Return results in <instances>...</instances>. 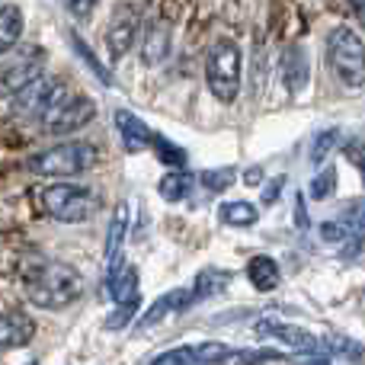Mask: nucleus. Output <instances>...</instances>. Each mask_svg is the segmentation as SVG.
<instances>
[{
	"instance_id": "4be33fe9",
	"label": "nucleus",
	"mask_w": 365,
	"mask_h": 365,
	"mask_svg": "<svg viewBox=\"0 0 365 365\" xmlns=\"http://www.w3.org/2000/svg\"><path fill=\"white\" fill-rule=\"evenodd\" d=\"M218 218L227 227H253L259 221V212L250 202H225V205H218Z\"/></svg>"
},
{
	"instance_id": "473e14b6",
	"label": "nucleus",
	"mask_w": 365,
	"mask_h": 365,
	"mask_svg": "<svg viewBox=\"0 0 365 365\" xmlns=\"http://www.w3.org/2000/svg\"><path fill=\"white\" fill-rule=\"evenodd\" d=\"M96 4H100V0H64L68 13H71V16H77V19H87L90 13L96 10Z\"/></svg>"
},
{
	"instance_id": "393cba45",
	"label": "nucleus",
	"mask_w": 365,
	"mask_h": 365,
	"mask_svg": "<svg viewBox=\"0 0 365 365\" xmlns=\"http://www.w3.org/2000/svg\"><path fill=\"white\" fill-rule=\"evenodd\" d=\"M330 195H336V170L334 167H324V173H317V177L311 180V199L324 202V199H330Z\"/></svg>"
},
{
	"instance_id": "0eeeda50",
	"label": "nucleus",
	"mask_w": 365,
	"mask_h": 365,
	"mask_svg": "<svg viewBox=\"0 0 365 365\" xmlns=\"http://www.w3.org/2000/svg\"><path fill=\"white\" fill-rule=\"evenodd\" d=\"M93 119H96V103L83 93H74V96H64L42 119V125L48 135H74L81 128H87Z\"/></svg>"
},
{
	"instance_id": "2f4dec72",
	"label": "nucleus",
	"mask_w": 365,
	"mask_h": 365,
	"mask_svg": "<svg viewBox=\"0 0 365 365\" xmlns=\"http://www.w3.org/2000/svg\"><path fill=\"white\" fill-rule=\"evenodd\" d=\"M151 365H195V362H192V349L180 346V349H170V353H160Z\"/></svg>"
},
{
	"instance_id": "58836bf2",
	"label": "nucleus",
	"mask_w": 365,
	"mask_h": 365,
	"mask_svg": "<svg viewBox=\"0 0 365 365\" xmlns=\"http://www.w3.org/2000/svg\"><path fill=\"white\" fill-rule=\"evenodd\" d=\"M29 365H38V362H29Z\"/></svg>"
},
{
	"instance_id": "ddd939ff",
	"label": "nucleus",
	"mask_w": 365,
	"mask_h": 365,
	"mask_svg": "<svg viewBox=\"0 0 365 365\" xmlns=\"http://www.w3.org/2000/svg\"><path fill=\"white\" fill-rule=\"evenodd\" d=\"M192 302H195V298H192V292H189V289H173V292H167V295H160L158 302H154L151 308H148L145 314L138 317V330L154 327V324H160L167 314H180V311H186Z\"/></svg>"
},
{
	"instance_id": "72a5a7b5",
	"label": "nucleus",
	"mask_w": 365,
	"mask_h": 365,
	"mask_svg": "<svg viewBox=\"0 0 365 365\" xmlns=\"http://www.w3.org/2000/svg\"><path fill=\"white\" fill-rule=\"evenodd\" d=\"M295 225H298V231H308V205H304L302 192H298V199H295Z\"/></svg>"
},
{
	"instance_id": "c9c22d12",
	"label": "nucleus",
	"mask_w": 365,
	"mask_h": 365,
	"mask_svg": "<svg viewBox=\"0 0 365 365\" xmlns=\"http://www.w3.org/2000/svg\"><path fill=\"white\" fill-rule=\"evenodd\" d=\"M346 4H349V10L359 16V23H365V0H346Z\"/></svg>"
},
{
	"instance_id": "39448f33",
	"label": "nucleus",
	"mask_w": 365,
	"mask_h": 365,
	"mask_svg": "<svg viewBox=\"0 0 365 365\" xmlns=\"http://www.w3.org/2000/svg\"><path fill=\"white\" fill-rule=\"evenodd\" d=\"M327 58L334 74L343 81V87L359 90L365 87V42L356 29L336 26L327 36Z\"/></svg>"
},
{
	"instance_id": "aec40b11",
	"label": "nucleus",
	"mask_w": 365,
	"mask_h": 365,
	"mask_svg": "<svg viewBox=\"0 0 365 365\" xmlns=\"http://www.w3.org/2000/svg\"><path fill=\"white\" fill-rule=\"evenodd\" d=\"M247 279H250V285L257 292H272L279 285V263L272 257H253L250 263H247Z\"/></svg>"
},
{
	"instance_id": "6ab92c4d",
	"label": "nucleus",
	"mask_w": 365,
	"mask_h": 365,
	"mask_svg": "<svg viewBox=\"0 0 365 365\" xmlns=\"http://www.w3.org/2000/svg\"><path fill=\"white\" fill-rule=\"evenodd\" d=\"M231 285V272L227 269H215V266H208V269H202L199 276H195V282H192V298L195 302H205V298H215V295H221V292Z\"/></svg>"
},
{
	"instance_id": "f3484780",
	"label": "nucleus",
	"mask_w": 365,
	"mask_h": 365,
	"mask_svg": "<svg viewBox=\"0 0 365 365\" xmlns=\"http://www.w3.org/2000/svg\"><path fill=\"white\" fill-rule=\"evenodd\" d=\"M106 289L115 304L138 302V269H135V266H122L119 272L106 276Z\"/></svg>"
},
{
	"instance_id": "20e7f679",
	"label": "nucleus",
	"mask_w": 365,
	"mask_h": 365,
	"mask_svg": "<svg viewBox=\"0 0 365 365\" xmlns=\"http://www.w3.org/2000/svg\"><path fill=\"white\" fill-rule=\"evenodd\" d=\"M93 164H96V148L90 145V141H61V145H51L26 160L29 173H36V177H51V180L81 177V173H87Z\"/></svg>"
},
{
	"instance_id": "4468645a",
	"label": "nucleus",
	"mask_w": 365,
	"mask_h": 365,
	"mask_svg": "<svg viewBox=\"0 0 365 365\" xmlns=\"http://www.w3.org/2000/svg\"><path fill=\"white\" fill-rule=\"evenodd\" d=\"M115 128H119L122 145H125L128 154L145 151V148H151V141H154V132L135 113H128V109H115Z\"/></svg>"
},
{
	"instance_id": "9d476101",
	"label": "nucleus",
	"mask_w": 365,
	"mask_h": 365,
	"mask_svg": "<svg viewBox=\"0 0 365 365\" xmlns=\"http://www.w3.org/2000/svg\"><path fill=\"white\" fill-rule=\"evenodd\" d=\"M42 68V51H26L23 58L10 61L4 71H0V93H19L26 83H32Z\"/></svg>"
},
{
	"instance_id": "7c9ffc66",
	"label": "nucleus",
	"mask_w": 365,
	"mask_h": 365,
	"mask_svg": "<svg viewBox=\"0 0 365 365\" xmlns=\"http://www.w3.org/2000/svg\"><path fill=\"white\" fill-rule=\"evenodd\" d=\"M138 311V302H128V304H119V308L113 311V314L106 317V330H122L128 321H132V314Z\"/></svg>"
},
{
	"instance_id": "1a4fd4ad",
	"label": "nucleus",
	"mask_w": 365,
	"mask_h": 365,
	"mask_svg": "<svg viewBox=\"0 0 365 365\" xmlns=\"http://www.w3.org/2000/svg\"><path fill=\"white\" fill-rule=\"evenodd\" d=\"M138 26H141L138 6L135 4L115 6L113 19H109V26H106V51H109V61L113 64L128 55V48H132L135 38H138Z\"/></svg>"
},
{
	"instance_id": "4c0bfd02",
	"label": "nucleus",
	"mask_w": 365,
	"mask_h": 365,
	"mask_svg": "<svg viewBox=\"0 0 365 365\" xmlns=\"http://www.w3.org/2000/svg\"><path fill=\"white\" fill-rule=\"evenodd\" d=\"M362 182H365V170H362Z\"/></svg>"
},
{
	"instance_id": "c85d7f7f",
	"label": "nucleus",
	"mask_w": 365,
	"mask_h": 365,
	"mask_svg": "<svg viewBox=\"0 0 365 365\" xmlns=\"http://www.w3.org/2000/svg\"><path fill=\"white\" fill-rule=\"evenodd\" d=\"M340 141V132L336 128H327V132H321L314 138V148H311V164H321L324 158H327L330 151H334V145Z\"/></svg>"
},
{
	"instance_id": "6e6552de",
	"label": "nucleus",
	"mask_w": 365,
	"mask_h": 365,
	"mask_svg": "<svg viewBox=\"0 0 365 365\" xmlns=\"http://www.w3.org/2000/svg\"><path fill=\"white\" fill-rule=\"evenodd\" d=\"M257 336L259 340H279L285 343V346H292L298 356H327V349H324V343L317 340L311 330L298 327V324H282V321H259L257 324Z\"/></svg>"
},
{
	"instance_id": "f03ea898",
	"label": "nucleus",
	"mask_w": 365,
	"mask_h": 365,
	"mask_svg": "<svg viewBox=\"0 0 365 365\" xmlns=\"http://www.w3.org/2000/svg\"><path fill=\"white\" fill-rule=\"evenodd\" d=\"M36 195H38V212L61 221V225H83L100 208V199H96L93 189L77 186V182H68V180L48 182Z\"/></svg>"
},
{
	"instance_id": "7ed1b4c3",
	"label": "nucleus",
	"mask_w": 365,
	"mask_h": 365,
	"mask_svg": "<svg viewBox=\"0 0 365 365\" xmlns=\"http://www.w3.org/2000/svg\"><path fill=\"white\" fill-rule=\"evenodd\" d=\"M205 83L218 103H234L240 96L244 83V55L234 38H218L212 42L205 55Z\"/></svg>"
},
{
	"instance_id": "b1692460",
	"label": "nucleus",
	"mask_w": 365,
	"mask_h": 365,
	"mask_svg": "<svg viewBox=\"0 0 365 365\" xmlns=\"http://www.w3.org/2000/svg\"><path fill=\"white\" fill-rule=\"evenodd\" d=\"M151 148L158 151V158L164 160L170 170H182V167H186V151H182V148H177L173 141H167V138H160V135H154Z\"/></svg>"
},
{
	"instance_id": "9b49d317",
	"label": "nucleus",
	"mask_w": 365,
	"mask_h": 365,
	"mask_svg": "<svg viewBox=\"0 0 365 365\" xmlns=\"http://www.w3.org/2000/svg\"><path fill=\"white\" fill-rule=\"evenodd\" d=\"M36 336V321L26 311H0V349L29 346Z\"/></svg>"
},
{
	"instance_id": "a878e982",
	"label": "nucleus",
	"mask_w": 365,
	"mask_h": 365,
	"mask_svg": "<svg viewBox=\"0 0 365 365\" xmlns=\"http://www.w3.org/2000/svg\"><path fill=\"white\" fill-rule=\"evenodd\" d=\"M202 186L212 189V192H225L234 182V167H215V170H202Z\"/></svg>"
},
{
	"instance_id": "423d86ee",
	"label": "nucleus",
	"mask_w": 365,
	"mask_h": 365,
	"mask_svg": "<svg viewBox=\"0 0 365 365\" xmlns=\"http://www.w3.org/2000/svg\"><path fill=\"white\" fill-rule=\"evenodd\" d=\"M64 96H68V90H64L61 81H55V77H36L19 93H13V113L19 119H45Z\"/></svg>"
},
{
	"instance_id": "5701e85b",
	"label": "nucleus",
	"mask_w": 365,
	"mask_h": 365,
	"mask_svg": "<svg viewBox=\"0 0 365 365\" xmlns=\"http://www.w3.org/2000/svg\"><path fill=\"white\" fill-rule=\"evenodd\" d=\"M192 349V362L195 365H221L231 356V346L227 343H199V346H189Z\"/></svg>"
},
{
	"instance_id": "a211bd4d",
	"label": "nucleus",
	"mask_w": 365,
	"mask_h": 365,
	"mask_svg": "<svg viewBox=\"0 0 365 365\" xmlns=\"http://www.w3.org/2000/svg\"><path fill=\"white\" fill-rule=\"evenodd\" d=\"M23 10L16 4L0 6V58L6 55L10 48H16L19 36H23Z\"/></svg>"
},
{
	"instance_id": "c756f323",
	"label": "nucleus",
	"mask_w": 365,
	"mask_h": 365,
	"mask_svg": "<svg viewBox=\"0 0 365 365\" xmlns=\"http://www.w3.org/2000/svg\"><path fill=\"white\" fill-rule=\"evenodd\" d=\"M321 240H324V244H346V240H349V227L343 225L340 218L324 221V225H321Z\"/></svg>"
},
{
	"instance_id": "f8f14e48",
	"label": "nucleus",
	"mask_w": 365,
	"mask_h": 365,
	"mask_svg": "<svg viewBox=\"0 0 365 365\" xmlns=\"http://www.w3.org/2000/svg\"><path fill=\"white\" fill-rule=\"evenodd\" d=\"M279 71H282V83L289 93H302L308 87V74H311V61L304 45H289L282 51V61H279Z\"/></svg>"
},
{
	"instance_id": "2eb2a0df",
	"label": "nucleus",
	"mask_w": 365,
	"mask_h": 365,
	"mask_svg": "<svg viewBox=\"0 0 365 365\" xmlns=\"http://www.w3.org/2000/svg\"><path fill=\"white\" fill-rule=\"evenodd\" d=\"M170 55V26L164 19H154L145 29V42H141V61L148 68H158V64L167 61Z\"/></svg>"
},
{
	"instance_id": "412c9836",
	"label": "nucleus",
	"mask_w": 365,
	"mask_h": 365,
	"mask_svg": "<svg viewBox=\"0 0 365 365\" xmlns=\"http://www.w3.org/2000/svg\"><path fill=\"white\" fill-rule=\"evenodd\" d=\"M192 186H195V173H189V170H170V173H164L158 182V192L164 195L167 202H182L189 192H192Z\"/></svg>"
},
{
	"instance_id": "dca6fc26",
	"label": "nucleus",
	"mask_w": 365,
	"mask_h": 365,
	"mask_svg": "<svg viewBox=\"0 0 365 365\" xmlns=\"http://www.w3.org/2000/svg\"><path fill=\"white\" fill-rule=\"evenodd\" d=\"M125 231H128V205H119L109 221V231H106V276L122 269V240H125Z\"/></svg>"
},
{
	"instance_id": "f704fd0d",
	"label": "nucleus",
	"mask_w": 365,
	"mask_h": 365,
	"mask_svg": "<svg viewBox=\"0 0 365 365\" xmlns=\"http://www.w3.org/2000/svg\"><path fill=\"white\" fill-rule=\"evenodd\" d=\"M282 186H285V180L279 177L276 182H269V186L263 189V202H266V205H272V202H279V192H282Z\"/></svg>"
},
{
	"instance_id": "f257e3e1",
	"label": "nucleus",
	"mask_w": 365,
	"mask_h": 365,
	"mask_svg": "<svg viewBox=\"0 0 365 365\" xmlns=\"http://www.w3.org/2000/svg\"><path fill=\"white\" fill-rule=\"evenodd\" d=\"M23 276V289L36 308L45 311H61L68 304H74L83 295V276L74 266L61 263V259H45V257H32L29 263L19 269Z\"/></svg>"
},
{
	"instance_id": "cd10ccee",
	"label": "nucleus",
	"mask_w": 365,
	"mask_h": 365,
	"mask_svg": "<svg viewBox=\"0 0 365 365\" xmlns=\"http://www.w3.org/2000/svg\"><path fill=\"white\" fill-rule=\"evenodd\" d=\"M330 353L334 356H346V359H353V362H362V356H365V349L359 346L356 340H346V336H340V334H334L330 336Z\"/></svg>"
},
{
	"instance_id": "bb28decb",
	"label": "nucleus",
	"mask_w": 365,
	"mask_h": 365,
	"mask_svg": "<svg viewBox=\"0 0 365 365\" xmlns=\"http://www.w3.org/2000/svg\"><path fill=\"white\" fill-rule=\"evenodd\" d=\"M71 42H74V51H77V55H81V58H83V61H87V64H90V71H93V74H96V77H100V81H103V83H113V74H109V71H106V68H103V64H100V61H96V55H93V51H90V48H87V45H83V38H81V36H77V32H71Z\"/></svg>"
},
{
	"instance_id": "e433bc0d",
	"label": "nucleus",
	"mask_w": 365,
	"mask_h": 365,
	"mask_svg": "<svg viewBox=\"0 0 365 365\" xmlns=\"http://www.w3.org/2000/svg\"><path fill=\"white\" fill-rule=\"evenodd\" d=\"M244 180L247 182H259V180H263V173H259V167H253L250 173H244Z\"/></svg>"
}]
</instances>
